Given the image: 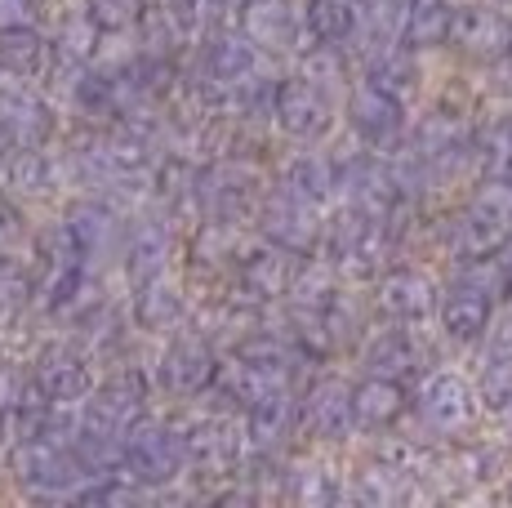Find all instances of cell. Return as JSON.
<instances>
[{
  "mask_svg": "<svg viewBox=\"0 0 512 508\" xmlns=\"http://www.w3.org/2000/svg\"><path fill=\"white\" fill-rule=\"evenodd\" d=\"M419 415L441 433H455L472 419V388L455 370H432L419 384Z\"/></svg>",
  "mask_w": 512,
  "mask_h": 508,
  "instance_id": "obj_23",
  "label": "cell"
},
{
  "mask_svg": "<svg viewBox=\"0 0 512 508\" xmlns=\"http://www.w3.org/2000/svg\"><path fill=\"white\" fill-rule=\"evenodd\" d=\"M366 81L379 85L383 94H392L397 103H406L410 94L419 90V81H423V72L415 63V50H392V45L374 50L366 58Z\"/></svg>",
  "mask_w": 512,
  "mask_h": 508,
  "instance_id": "obj_30",
  "label": "cell"
},
{
  "mask_svg": "<svg viewBox=\"0 0 512 508\" xmlns=\"http://www.w3.org/2000/svg\"><path fill=\"white\" fill-rule=\"evenodd\" d=\"M170 254H174V237L165 223L143 219V223H125V237H121V268L130 286H143L152 277H165L170 268Z\"/></svg>",
  "mask_w": 512,
  "mask_h": 508,
  "instance_id": "obj_22",
  "label": "cell"
},
{
  "mask_svg": "<svg viewBox=\"0 0 512 508\" xmlns=\"http://www.w3.org/2000/svg\"><path fill=\"white\" fill-rule=\"evenodd\" d=\"M263 388H268V379L263 375H254L250 366H241V361H232V366H219V375H214V384L205 388V393L214 397V406L219 410H245L254 402V397L263 393Z\"/></svg>",
  "mask_w": 512,
  "mask_h": 508,
  "instance_id": "obj_33",
  "label": "cell"
},
{
  "mask_svg": "<svg viewBox=\"0 0 512 508\" xmlns=\"http://www.w3.org/2000/svg\"><path fill=\"white\" fill-rule=\"evenodd\" d=\"M143 9L161 18V23L187 45V41H196V36L210 32L219 0H143Z\"/></svg>",
  "mask_w": 512,
  "mask_h": 508,
  "instance_id": "obj_32",
  "label": "cell"
},
{
  "mask_svg": "<svg viewBox=\"0 0 512 508\" xmlns=\"http://www.w3.org/2000/svg\"><path fill=\"white\" fill-rule=\"evenodd\" d=\"M508 237H512L508 188H499L495 183V192H481V197L459 214L455 241H459V250H464V259H490V254L504 246Z\"/></svg>",
  "mask_w": 512,
  "mask_h": 508,
  "instance_id": "obj_10",
  "label": "cell"
},
{
  "mask_svg": "<svg viewBox=\"0 0 512 508\" xmlns=\"http://www.w3.org/2000/svg\"><path fill=\"white\" fill-rule=\"evenodd\" d=\"M183 437V455L187 468L205 477H232V468H241L245 455V428H236V419L228 410H214V415L192 419L187 428H179Z\"/></svg>",
  "mask_w": 512,
  "mask_h": 508,
  "instance_id": "obj_5",
  "label": "cell"
},
{
  "mask_svg": "<svg viewBox=\"0 0 512 508\" xmlns=\"http://www.w3.org/2000/svg\"><path fill=\"white\" fill-rule=\"evenodd\" d=\"M481 402L495 410H504L512 402V339L495 344V353L481 366Z\"/></svg>",
  "mask_w": 512,
  "mask_h": 508,
  "instance_id": "obj_37",
  "label": "cell"
},
{
  "mask_svg": "<svg viewBox=\"0 0 512 508\" xmlns=\"http://www.w3.org/2000/svg\"><path fill=\"white\" fill-rule=\"evenodd\" d=\"M432 312L441 317V335L450 344H477L490 326V286L481 277H464L459 272V281L437 299Z\"/></svg>",
  "mask_w": 512,
  "mask_h": 508,
  "instance_id": "obj_14",
  "label": "cell"
},
{
  "mask_svg": "<svg viewBox=\"0 0 512 508\" xmlns=\"http://www.w3.org/2000/svg\"><path fill=\"white\" fill-rule=\"evenodd\" d=\"M504 5H512V0H504Z\"/></svg>",
  "mask_w": 512,
  "mask_h": 508,
  "instance_id": "obj_49",
  "label": "cell"
},
{
  "mask_svg": "<svg viewBox=\"0 0 512 508\" xmlns=\"http://www.w3.org/2000/svg\"><path fill=\"white\" fill-rule=\"evenodd\" d=\"M58 165L36 143H9L0 152V197L9 201H41L54 192Z\"/></svg>",
  "mask_w": 512,
  "mask_h": 508,
  "instance_id": "obj_17",
  "label": "cell"
},
{
  "mask_svg": "<svg viewBox=\"0 0 512 508\" xmlns=\"http://www.w3.org/2000/svg\"><path fill=\"white\" fill-rule=\"evenodd\" d=\"M263 201V179L254 165L236 161H210L196 174V205L201 219H223V223H245Z\"/></svg>",
  "mask_w": 512,
  "mask_h": 508,
  "instance_id": "obj_2",
  "label": "cell"
},
{
  "mask_svg": "<svg viewBox=\"0 0 512 508\" xmlns=\"http://www.w3.org/2000/svg\"><path fill=\"white\" fill-rule=\"evenodd\" d=\"M219 5H236V9H241V5H245V0H219Z\"/></svg>",
  "mask_w": 512,
  "mask_h": 508,
  "instance_id": "obj_42",
  "label": "cell"
},
{
  "mask_svg": "<svg viewBox=\"0 0 512 508\" xmlns=\"http://www.w3.org/2000/svg\"><path fill=\"white\" fill-rule=\"evenodd\" d=\"M504 58H508V67H512V41H508V50H504Z\"/></svg>",
  "mask_w": 512,
  "mask_h": 508,
  "instance_id": "obj_43",
  "label": "cell"
},
{
  "mask_svg": "<svg viewBox=\"0 0 512 508\" xmlns=\"http://www.w3.org/2000/svg\"><path fill=\"white\" fill-rule=\"evenodd\" d=\"M508 500H512V486H508Z\"/></svg>",
  "mask_w": 512,
  "mask_h": 508,
  "instance_id": "obj_47",
  "label": "cell"
},
{
  "mask_svg": "<svg viewBox=\"0 0 512 508\" xmlns=\"http://www.w3.org/2000/svg\"><path fill=\"white\" fill-rule=\"evenodd\" d=\"M423 361V348L410 330L392 326V330H374L366 339V366L370 375H388V379H406L415 375Z\"/></svg>",
  "mask_w": 512,
  "mask_h": 508,
  "instance_id": "obj_28",
  "label": "cell"
},
{
  "mask_svg": "<svg viewBox=\"0 0 512 508\" xmlns=\"http://www.w3.org/2000/svg\"><path fill=\"white\" fill-rule=\"evenodd\" d=\"M241 415H245V437L268 455L281 451L290 442V433L299 428V402H294L290 384H268Z\"/></svg>",
  "mask_w": 512,
  "mask_h": 508,
  "instance_id": "obj_18",
  "label": "cell"
},
{
  "mask_svg": "<svg viewBox=\"0 0 512 508\" xmlns=\"http://www.w3.org/2000/svg\"><path fill=\"white\" fill-rule=\"evenodd\" d=\"M303 9L308 0H245L241 36L254 50H294L303 36Z\"/></svg>",
  "mask_w": 512,
  "mask_h": 508,
  "instance_id": "obj_15",
  "label": "cell"
},
{
  "mask_svg": "<svg viewBox=\"0 0 512 508\" xmlns=\"http://www.w3.org/2000/svg\"><path fill=\"white\" fill-rule=\"evenodd\" d=\"M9 464L32 495H72L85 482L72 442H14Z\"/></svg>",
  "mask_w": 512,
  "mask_h": 508,
  "instance_id": "obj_6",
  "label": "cell"
},
{
  "mask_svg": "<svg viewBox=\"0 0 512 508\" xmlns=\"http://www.w3.org/2000/svg\"><path fill=\"white\" fill-rule=\"evenodd\" d=\"M303 36L312 45L348 50L352 36H357V9L348 0H308V9H303Z\"/></svg>",
  "mask_w": 512,
  "mask_h": 508,
  "instance_id": "obj_29",
  "label": "cell"
},
{
  "mask_svg": "<svg viewBox=\"0 0 512 508\" xmlns=\"http://www.w3.org/2000/svg\"><path fill=\"white\" fill-rule=\"evenodd\" d=\"M41 14V0H0V27L5 23H32Z\"/></svg>",
  "mask_w": 512,
  "mask_h": 508,
  "instance_id": "obj_40",
  "label": "cell"
},
{
  "mask_svg": "<svg viewBox=\"0 0 512 508\" xmlns=\"http://www.w3.org/2000/svg\"><path fill=\"white\" fill-rule=\"evenodd\" d=\"M54 63V41L36 23H5L0 27V76L5 81H45Z\"/></svg>",
  "mask_w": 512,
  "mask_h": 508,
  "instance_id": "obj_20",
  "label": "cell"
},
{
  "mask_svg": "<svg viewBox=\"0 0 512 508\" xmlns=\"http://www.w3.org/2000/svg\"><path fill=\"white\" fill-rule=\"evenodd\" d=\"M67 228H72V232H76V241H81L85 263L98 259V254H107L112 246H121V237H125L121 214H116V205H112V201H103V197H85V201H76L72 210H67Z\"/></svg>",
  "mask_w": 512,
  "mask_h": 508,
  "instance_id": "obj_25",
  "label": "cell"
},
{
  "mask_svg": "<svg viewBox=\"0 0 512 508\" xmlns=\"http://www.w3.org/2000/svg\"><path fill=\"white\" fill-rule=\"evenodd\" d=\"M18 210L9 205V197H0V254L5 250H14V241H18Z\"/></svg>",
  "mask_w": 512,
  "mask_h": 508,
  "instance_id": "obj_41",
  "label": "cell"
},
{
  "mask_svg": "<svg viewBox=\"0 0 512 508\" xmlns=\"http://www.w3.org/2000/svg\"><path fill=\"white\" fill-rule=\"evenodd\" d=\"M299 428L321 442H343L352 433V388L334 375H321L299 397Z\"/></svg>",
  "mask_w": 512,
  "mask_h": 508,
  "instance_id": "obj_13",
  "label": "cell"
},
{
  "mask_svg": "<svg viewBox=\"0 0 512 508\" xmlns=\"http://www.w3.org/2000/svg\"><path fill=\"white\" fill-rule=\"evenodd\" d=\"M81 9L98 32H107V36L130 32L143 18V0H81Z\"/></svg>",
  "mask_w": 512,
  "mask_h": 508,
  "instance_id": "obj_38",
  "label": "cell"
},
{
  "mask_svg": "<svg viewBox=\"0 0 512 508\" xmlns=\"http://www.w3.org/2000/svg\"><path fill=\"white\" fill-rule=\"evenodd\" d=\"M317 90L334 94L343 85V50H334V45H308V54H303V72Z\"/></svg>",
  "mask_w": 512,
  "mask_h": 508,
  "instance_id": "obj_39",
  "label": "cell"
},
{
  "mask_svg": "<svg viewBox=\"0 0 512 508\" xmlns=\"http://www.w3.org/2000/svg\"><path fill=\"white\" fill-rule=\"evenodd\" d=\"M36 295V272L18 254H0V321H14L18 312L32 304Z\"/></svg>",
  "mask_w": 512,
  "mask_h": 508,
  "instance_id": "obj_35",
  "label": "cell"
},
{
  "mask_svg": "<svg viewBox=\"0 0 512 508\" xmlns=\"http://www.w3.org/2000/svg\"><path fill=\"white\" fill-rule=\"evenodd\" d=\"M187 455H183V437L179 428L170 424H152V419H139V424L125 433L121 442V473L139 486H165L174 477H183Z\"/></svg>",
  "mask_w": 512,
  "mask_h": 508,
  "instance_id": "obj_3",
  "label": "cell"
},
{
  "mask_svg": "<svg viewBox=\"0 0 512 508\" xmlns=\"http://www.w3.org/2000/svg\"><path fill=\"white\" fill-rule=\"evenodd\" d=\"M281 188L312 201V205H321L334 192V161L321 152H294L290 161L281 165Z\"/></svg>",
  "mask_w": 512,
  "mask_h": 508,
  "instance_id": "obj_31",
  "label": "cell"
},
{
  "mask_svg": "<svg viewBox=\"0 0 512 508\" xmlns=\"http://www.w3.org/2000/svg\"><path fill=\"white\" fill-rule=\"evenodd\" d=\"M5 148H9V143H5V139H0V152H5Z\"/></svg>",
  "mask_w": 512,
  "mask_h": 508,
  "instance_id": "obj_45",
  "label": "cell"
},
{
  "mask_svg": "<svg viewBox=\"0 0 512 508\" xmlns=\"http://www.w3.org/2000/svg\"><path fill=\"white\" fill-rule=\"evenodd\" d=\"M143 410H147V375L134 366H125V370H116L112 379L94 384L90 393H85V402L76 406V415H81L85 433L125 442V433L143 419Z\"/></svg>",
  "mask_w": 512,
  "mask_h": 508,
  "instance_id": "obj_1",
  "label": "cell"
},
{
  "mask_svg": "<svg viewBox=\"0 0 512 508\" xmlns=\"http://www.w3.org/2000/svg\"><path fill=\"white\" fill-rule=\"evenodd\" d=\"M0 424H5V415H0Z\"/></svg>",
  "mask_w": 512,
  "mask_h": 508,
  "instance_id": "obj_48",
  "label": "cell"
},
{
  "mask_svg": "<svg viewBox=\"0 0 512 508\" xmlns=\"http://www.w3.org/2000/svg\"><path fill=\"white\" fill-rule=\"evenodd\" d=\"M36 259H41L45 277L49 272H63V268H90L76 232L67 228V219H58V223H49V228L36 232Z\"/></svg>",
  "mask_w": 512,
  "mask_h": 508,
  "instance_id": "obj_34",
  "label": "cell"
},
{
  "mask_svg": "<svg viewBox=\"0 0 512 508\" xmlns=\"http://www.w3.org/2000/svg\"><path fill=\"white\" fill-rule=\"evenodd\" d=\"M272 121L290 139H321L334 121V99L308 81V76H285L272 90Z\"/></svg>",
  "mask_w": 512,
  "mask_h": 508,
  "instance_id": "obj_8",
  "label": "cell"
},
{
  "mask_svg": "<svg viewBox=\"0 0 512 508\" xmlns=\"http://www.w3.org/2000/svg\"><path fill=\"white\" fill-rule=\"evenodd\" d=\"M254 214H259L263 237H268V241H277V246L294 250V254L317 250V241H321V210L312 201H303V197H294V192L277 188L272 197L259 201V210H254Z\"/></svg>",
  "mask_w": 512,
  "mask_h": 508,
  "instance_id": "obj_9",
  "label": "cell"
},
{
  "mask_svg": "<svg viewBox=\"0 0 512 508\" xmlns=\"http://www.w3.org/2000/svg\"><path fill=\"white\" fill-rule=\"evenodd\" d=\"M504 415H508V424H512V402H508V406H504Z\"/></svg>",
  "mask_w": 512,
  "mask_h": 508,
  "instance_id": "obj_44",
  "label": "cell"
},
{
  "mask_svg": "<svg viewBox=\"0 0 512 508\" xmlns=\"http://www.w3.org/2000/svg\"><path fill=\"white\" fill-rule=\"evenodd\" d=\"M508 339H512V321H508Z\"/></svg>",
  "mask_w": 512,
  "mask_h": 508,
  "instance_id": "obj_46",
  "label": "cell"
},
{
  "mask_svg": "<svg viewBox=\"0 0 512 508\" xmlns=\"http://www.w3.org/2000/svg\"><path fill=\"white\" fill-rule=\"evenodd\" d=\"M406 0H361L357 9V36H370L374 45H392L401 36Z\"/></svg>",
  "mask_w": 512,
  "mask_h": 508,
  "instance_id": "obj_36",
  "label": "cell"
},
{
  "mask_svg": "<svg viewBox=\"0 0 512 508\" xmlns=\"http://www.w3.org/2000/svg\"><path fill=\"white\" fill-rule=\"evenodd\" d=\"M134 326L147 330V335H165V330H179L187 317V304L179 295V286L165 277H152L143 286H134Z\"/></svg>",
  "mask_w": 512,
  "mask_h": 508,
  "instance_id": "obj_26",
  "label": "cell"
},
{
  "mask_svg": "<svg viewBox=\"0 0 512 508\" xmlns=\"http://www.w3.org/2000/svg\"><path fill=\"white\" fill-rule=\"evenodd\" d=\"M0 139L45 148L54 139V107L18 81L0 85Z\"/></svg>",
  "mask_w": 512,
  "mask_h": 508,
  "instance_id": "obj_19",
  "label": "cell"
},
{
  "mask_svg": "<svg viewBox=\"0 0 512 508\" xmlns=\"http://www.w3.org/2000/svg\"><path fill=\"white\" fill-rule=\"evenodd\" d=\"M32 384H36V393H41L45 402L81 406L85 393L94 388V366H90V357L76 353V348L54 344V348H45V353L32 361Z\"/></svg>",
  "mask_w": 512,
  "mask_h": 508,
  "instance_id": "obj_12",
  "label": "cell"
},
{
  "mask_svg": "<svg viewBox=\"0 0 512 508\" xmlns=\"http://www.w3.org/2000/svg\"><path fill=\"white\" fill-rule=\"evenodd\" d=\"M450 18H455V0H406V18H401L406 50L419 54L450 45Z\"/></svg>",
  "mask_w": 512,
  "mask_h": 508,
  "instance_id": "obj_27",
  "label": "cell"
},
{
  "mask_svg": "<svg viewBox=\"0 0 512 508\" xmlns=\"http://www.w3.org/2000/svg\"><path fill=\"white\" fill-rule=\"evenodd\" d=\"M299 259L303 254L277 246L268 237H250V246L241 250V259L232 263V290L245 295L250 304H277L290 295L294 277H299Z\"/></svg>",
  "mask_w": 512,
  "mask_h": 508,
  "instance_id": "obj_4",
  "label": "cell"
},
{
  "mask_svg": "<svg viewBox=\"0 0 512 508\" xmlns=\"http://www.w3.org/2000/svg\"><path fill=\"white\" fill-rule=\"evenodd\" d=\"M450 41H455L468 58H504L508 41H512V27H508V18L499 14L495 5L468 0V5H455V18H450Z\"/></svg>",
  "mask_w": 512,
  "mask_h": 508,
  "instance_id": "obj_21",
  "label": "cell"
},
{
  "mask_svg": "<svg viewBox=\"0 0 512 508\" xmlns=\"http://www.w3.org/2000/svg\"><path fill=\"white\" fill-rule=\"evenodd\" d=\"M348 125L361 139V148L388 152L392 143H401V134H406V112H401V103L392 99V94H383L379 85L361 81L357 90L348 94Z\"/></svg>",
  "mask_w": 512,
  "mask_h": 508,
  "instance_id": "obj_11",
  "label": "cell"
},
{
  "mask_svg": "<svg viewBox=\"0 0 512 508\" xmlns=\"http://www.w3.org/2000/svg\"><path fill=\"white\" fill-rule=\"evenodd\" d=\"M219 375V353H214L210 335L187 330L165 344L161 361H156V384L174 397H201Z\"/></svg>",
  "mask_w": 512,
  "mask_h": 508,
  "instance_id": "obj_7",
  "label": "cell"
},
{
  "mask_svg": "<svg viewBox=\"0 0 512 508\" xmlns=\"http://www.w3.org/2000/svg\"><path fill=\"white\" fill-rule=\"evenodd\" d=\"M374 308L383 317H392L397 326H419L437 308V290L415 268H392L383 277H374Z\"/></svg>",
  "mask_w": 512,
  "mask_h": 508,
  "instance_id": "obj_16",
  "label": "cell"
},
{
  "mask_svg": "<svg viewBox=\"0 0 512 508\" xmlns=\"http://www.w3.org/2000/svg\"><path fill=\"white\" fill-rule=\"evenodd\" d=\"M406 388L401 379L388 375H370L352 388V428H366V433H388L401 415H406Z\"/></svg>",
  "mask_w": 512,
  "mask_h": 508,
  "instance_id": "obj_24",
  "label": "cell"
}]
</instances>
